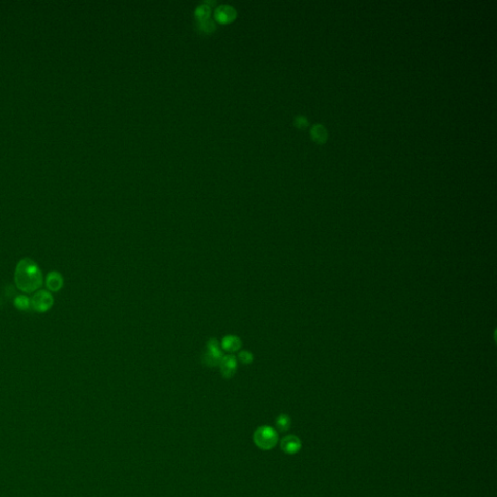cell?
<instances>
[{
	"label": "cell",
	"mask_w": 497,
	"mask_h": 497,
	"mask_svg": "<svg viewBox=\"0 0 497 497\" xmlns=\"http://www.w3.org/2000/svg\"><path fill=\"white\" fill-rule=\"evenodd\" d=\"M14 281L17 287L25 293H32L37 291L43 285V274L38 264L30 259H20L16 269Z\"/></svg>",
	"instance_id": "cell-1"
},
{
	"label": "cell",
	"mask_w": 497,
	"mask_h": 497,
	"mask_svg": "<svg viewBox=\"0 0 497 497\" xmlns=\"http://www.w3.org/2000/svg\"><path fill=\"white\" fill-rule=\"evenodd\" d=\"M254 440L259 449H273L278 442L277 432L270 426H261L255 432Z\"/></svg>",
	"instance_id": "cell-2"
},
{
	"label": "cell",
	"mask_w": 497,
	"mask_h": 497,
	"mask_svg": "<svg viewBox=\"0 0 497 497\" xmlns=\"http://www.w3.org/2000/svg\"><path fill=\"white\" fill-rule=\"evenodd\" d=\"M55 299L53 295L47 290H37L31 298V307L38 313L48 312L54 306Z\"/></svg>",
	"instance_id": "cell-3"
},
{
	"label": "cell",
	"mask_w": 497,
	"mask_h": 497,
	"mask_svg": "<svg viewBox=\"0 0 497 497\" xmlns=\"http://www.w3.org/2000/svg\"><path fill=\"white\" fill-rule=\"evenodd\" d=\"M64 284L63 276L58 271H51L49 272L45 279V285L48 288L49 291L58 292Z\"/></svg>",
	"instance_id": "cell-4"
},
{
	"label": "cell",
	"mask_w": 497,
	"mask_h": 497,
	"mask_svg": "<svg viewBox=\"0 0 497 497\" xmlns=\"http://www.w3.org/2000/svg\"><path fill=\"white\" fill-rule=\"evenodd\" d=\"M281 448L286 454L295 455L301 449V441L295 435H287L282 440Z\"/></svg>",
	"instance_id": "cell-5"
},
{
	"label": "cell",
	"mask_w": 497,
	"mask_h": 497,
	"mask_svg": "<svg viewBox=\"0 0 497 497\" xmlns=\"http://www.w3.org/2000/svg\"><path fill=\"white\" fill-rule=\"evenodd\" d=\"M236 12L230 5H221L215 10V18L220 22H229L235 18Z\"/></svg>",
	"instance_id": "cell-6"
},
{
	"label": "cell",
	"mask_w": 497,
	"mask_h": 497,
	"mask_svg": "<svg viewBox=\"0 0 497 497\" xmlns=\"http://www.w3.org/2000/svg\"><path fill=\"white\" fill-rule=\"evenodd\" d=\"M312 137L318 142H325L327 139V131L322 124H315L311 130Z\"/></svg>",
	"instance_id": "cell-7"
},
{
	"label": "cell",
	"mask_w": 497,
	"mask_h": 497,
	"mask_svg": "<svg viewBox=\"0 0 497 497\" xmlns=\"http://www.w3.org/2000/svg\"><path fill=\"white\" fill-rule=\"evenodd\" d=\"M14 306L20 311H28L31 307V299L25 295L18 296L14 299Z\"/></svg>",
	"instance_id": "cell-8"
},
{
	"label": "cell",
	"mask_w": 497,
	"mask_h": 497,
	"mask_svg": "<svg viewBox=\"0 0 497 497\" xmlns=\"http://www.w3.org/2000/svg\"><path fill=\"white\" fill-rule=\"evenodd\" d=\"M211 13L210 6L207 4V3H203L199 5L197 8H196V11H195V14H196V17L198 18L199 20H204V19H209V15Z\"/></svg>",
	"instance_id": "cell-9"
},
{
	"label": "cell",
	"mask_w": 497,
	"mask_h": 497,
	"mask_svg": "<svg viewBox=\"0 0 497 497\" xmlns=\"http://www.w3.org/2000/svg\"><path fill=\"white\" fill-rule=\"evenodd\" d=\"M276 426L278 431L281 432H286L289 430L290 426V420L286 415H281L277 420H276Z\"/></svg>",
	"instance_id": "cell-10"
},
{
	"label": "cell",
	"mask_w": 497,
	"mask_h": 497,
	"mask_svg": "<svg viewBox=\"0 0 497 497\" xmlns=\"http://www.w3.org/2000/svg\"><path fill=\"white\" fill-rule=\"evenodd\" d=\"M199 21H200V29L205 32H210L215 29V24L212 19H204V20H199Z\"/></svg>",
	"instance_id": "cell-11"
},
{
	"label": "cell",
	"mask_w": 497,
	"mask_h": 497,
	"mask_svg": "<svg viewBox=\"0 0 497 497\" xmlns=\"http://www.w3.org/2000/svg\"><path fill=\"white\" fill-rule=\"evenodd\" d=\"M296 124H297V126H299V127H305L307 124H308L306 118L305 117H302V116L297 117V119H296Z\"/></svg>",
	"instance_id": "cell-12"
}]
</instances>
